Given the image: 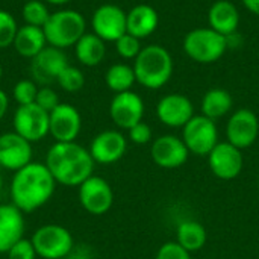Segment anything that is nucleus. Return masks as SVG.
I'll return each instance as SVG.
<instances>
[{"instance_id": "1", "label": "nucleus", "mask_w": 259, "mask_h": 259, "mask_svg": "<svg viewBox=\"0 0 259 259\" xmlns=\"http://www.w3.org/2000/svg\"><path fill=\"white\" fill-rule=\"evenodd\" d=\"M56 181L44 162L32 161L15 171L11 181V199L23 214L44 206L53 196Z\"/></svg>"}, {"instance_id": "2", "label": "nucleus", "mask_w": 259, "mask_h": 259, "mask_svg": "<svg viewBox=\"0 0 259 259\" xmlns=\"http://www.w3.org/2000/svg\"><path fill=\"white\" fill-rule=\"evenodd\" d=\"M47 168L56 184L64 187H79L94 171V159L88 149L71 143H55L46 155Z\"/></svg>"}, {"instance_id": "3", "label": "nucleus", "mask_w": 259, "mask_h": 259, "mask_svg": "<svg viewBox=\"0 0 259 259\" xmlns=\"http://www.w3.org/2000/svg\"><path fill=\"white\" fill-rule=\"evenodd\" d=\"M132 67L137 82L147 90L162 88L173 76V58L170 52L159 44L143 47L140 55L134 59Z\"/></svg>"}, {"instance_id": "4", "label": "nucleus", "mask_w": 259, "mask_h": 259, "mask_svg": "<svg viewBox=\"0 0 259 259\" xmlns=\"http://www.w3.org/2000/svg\"><path fill=\"white\" fill-rule=\"evenodd\" d=\"M87 21L79 11L62 9L52 12L42 30L47 39V46L56 49H68L87 33Z\"/></svg>"}, {"instance_id": "5", "label": "nucleus", "mask_w": 259, "mask_h": 259, "mask_svg": "<svg viewBox=\"0 0 259 259\" xmlns=\"http://www.w3.org/2000/svg\"><path fill=\"white\" fill-rule=\"evenodd\" d=\"M184 52L190 59L199 64L217 62L228 50V38L211 27H197L184 38Z\"/></svg>"}, {"instance_id": "6", "label": "nucleus", "mask_w": 259, "mask_h": 259, "mask_svg": "<svg viewBox=\"0 0 259 259\" xmlns=\"http://www.w3.org/2000/svg\"><path fill=\"white\" fill-rule=\"evenodd\" d=\"M36 256L42 259H62L70 256L74 249L71 232L59 225L49 223L39 226L30 238Z\"/></svg>"}, {"instance_id": "7", "label": "nucleus", "mask_w": 259, "mask_h": 259, "mask_svg": "<svg viewBox=\"0 0 259 259\" xmlns=\"http://www.w3.org/2000/svg\"><path fill=\"white\" fill-rule=\"evenodd\" d=\"M182 140L188 152L197 156H208L211 150L220 143L215 121L202 114L194 115L182 127Z\"/></svg>"}, {"instance_id": "8", "label": "nucleus", "mask_w": 259, "mask_h": 259, "mask_svg": "<svg viewBox=\"0 0 259 259\" xmlns=\"http://www.w3.org/2000/svg\"><path fill=\"white\" fill-rule=\"evenodd\" d=\"M77 191L80 206L91 215H103L114 205V191L109 182L100 176H90Z\"/></svg>"}, {"instance_id": "9", "label": "nucleus", "mask_w": 259, "mask_h": 259, "mask_svg": "<svg viewBox=\"0 0 259 259\" xmlns=\"http://www.w3.org/2000/svg\"><path fill=\"white\" fill-rule=\"evenodd\" d=\"M14 132L29 143H38L49 135V112L36 103L18 106L14 112Z\"/></svg>"}, {"instance_id": "10", "label": "nucleus", "mask_w": 259, "mask_h": 259, "mask_svg": "<svg viewBox=\"0 0 259 259\" xmlns=\"http://www.w3.org/2000/svg\"><path fill=\"white\" fill-rule=\"evenodd\" d=\"M259 137L258 115L247 108L237 109L226 124V141L240 150L249 149L255 144Z\"/></svg>"}, {"instance_id": "11", "label": "nucleus", "mask_w": 259, "mask_h": 259, "mask_svg": "<svg viewBox=\"0 0 259 259\" xmlns=\"http://www.w3.org/2000/svg\"><path fill=\"white\" fill-rule=\"evenodd\" d=\"M212 175L222 181H232L240 176L244 167L243 150L231 143H219L206 156Z\"/></svg>"}, {"instance_id": "12", "label": "nucleus", "mask_w": 259, "mask_h": 259, "mask_svg": "<svg viewBox=\"0 0 259 259\" xmlns=\"http://www.w3.org/2000/svg\"><path fill=\"white\" fill-rule=\"evenodd\" d=\"M91 27L93 33L105 42H115L126 33V12L117 5L105 3L94 11Z\"/></svg>"}, {"instance_id": "13", "label": "nucleus", "mask_w": 259, "mask_h": 259, "mask_svg": "<svg viewBox=\"0 0 259 259\" xmlns=\"http://www.w3.org/2000/svg\"><path fill=\"white\" fill-rule=\"evenodd\" d=\"M49 135L53 137L55 143H71L76 141L82 129V118L73 105L59 103L49 114Z\"/></svg>"}, {"instance_id": "14", "label": "nucleus", "mask_w": 259, "mask_h": 259, "mask_svg": "<svg viewBox=\"0 0 259 259\" xmlns=\"http://www.w3.org/2000/svg\"><path fill=\"white\" fill-rule=\"evenodd\" d=\"M88 150L96 164L111 165L124 156L127 150V140L120 131L108 129L93 138Z\"/></svg>"}, {"instance_id": "15", "label": "nucleus", "mask_w": 259, "mask_h": 259, "mask_svg": "<svg viewBox=\"0 0 259 259\" xmlns=\"http://www.w3.org/2000/svg\"><path fill=\"white\" fill-rule=\"evenodd\" d=\"M150 156L158 167L173 170L187 162L190 152L182 138L176 135H161L152 141Z\"/></svg>"}, {"instance_id": "16", "label": "nucleus", "mask_w": 259, "mask_h": 259, "mask_svg": "<svg viewBox=\"0 0 259 259\" xmlns=\"http://www.w3.org/2000/svg\"><path fill=\"white\" fill-rule=\"evenodd\" d=\"M109 115L115 126L129 131L137 123L143 121L144 102L134 91L118 93L112 97L109 105Z\"/></svg>"}, {"instance_id": "17", "label": "nucleus", "mask_w": 259, "mask_h": 259, "mask_svg": "<svg viewBox=\"0 0 259 259\" xmlns=\"http://www.w3.org/2000/svg\"><path fill=\"white\" fill-rule=\"evenodd\" d=\"M32 143L17 132H5L0 135V167L18 171L32 162Z\"/></svg>"}, {"instance_id": "18", "label": "nucleus", "mask_w": 259, "mask_h": 259, "mask_svg": "<svg viewBox=\"0 0 259 259\" xmlns=\"http://www.w3.org/2000/svg\"><path fill=\"white\" fill-rule=\"evenodd\" d=\"M194 115L193 102L179 93L164 96L156 105L158 120L168 127H184Z\"/></svg>"}, {"instance_id": "19", "label": "nucleus", "mask_w": 259, "mask_h": 259, "mask_svg": "<svg viewBox=\"0 0 259 259\" xmlns=\"http://www.w3.org/2000/svg\"><path fill=\"white\" fill-rule=\"evenodd\" d=\"M68 65L67 55L64 50L47 46L42 52H39L30 64L32 80L42 87H49V83L55 82L61 71Z\"/></svg>"}, {"instance_id": "20", "label": "nucleus", "mask_w": 259, "mask_h": 259, "mask_svg": "<svg viewBox=\"0 0 259 259\" xmlns=\"http://www.w3.org/2000/svg\"><path fill=\"white\" fill-rule=\"evenodd\" d=\"M24 219L23 212L12 203L0 205V253L8 250L23 238Z\"/></svg>"}, {"instance_id": "21", "label": "nucleus", "mask_w": 259, "mask_h": 259, "mask_svg": "<svg viewBox=\"0 0 259 259\" xmlns=\"http://www.w3.org/2000/svg\"><path fill=\"white\" fill-rule=\"evenodd\" d=\"M208 24L212 30L228 38L237 33L240 24V12L232 2L217 0L208 11Z\"/></svg>"}, {"instance_id": "22", "label": "nucleus", "mask_w": 259, "mask_h": 259, "mask_svg": "<svg viewBox=\"0 0 259 259\" xmlns=\"http://www.w3.org/2000/svg\"><path fill=\"white\" fill-rule=\"evenodd\" d=\"M159 23V15L156 9L150 5L141 3L134 6L126 14V32L138 39L152 35Z\"/></svg>"}, {"instance_id": "23", "label": "nucleus", "mask_w": 259, "mask_h": 259, "mask_svg": "<svg viewBox=\"0 0 259 259\" xmlns=\"http://www.w3.org/2000/svg\"><path fill=\"white\" fill-rule=\"evenodd\" d=\"M12 46L20 56L33 59L39 52L47 47V39L42 27L23 24L21 27H18Z\"/></svg>"}, {"instance_id": "24", "label": "nucleus", "mask_w": 259, "mask_h": 259, "mask_svg": "<svg viewBox=\"0 0 259 259\" xmlns=\"http://www.w3.org/2000/svg\"><path fill=\"white\" fill-rule=\"evenodd\" d=\"M74 53L77 61L85 67L99 65L106 55L105 41L96 33H85L74 46Z\"/></svg>"}, {"instance_id": "25", "label": "nucleus", "mask_w": 259, "mask_h": 259, "mask_svg": "<svg viewBox=\"0 0 259 259\" xmlns=\"http://www.w3.org/2000/svg\"><path fill=\"white\" fill-rule=\"evenodd\" d=\"M234 106V99L229 91L223 88H211L205 93L202 99V115L217 120L225 117L232 111Z\"/></svg>"}, {"instance_id": "26", "label": "nucleus", "mask_w": 259, "mask_h": 259, "mask_svg": "<svg viewBox=\"0 0 259 259\" xmlns=\"http://www.w3.org/2000/svg\"><path fill=\"white\" fill-rule=\"evenodd\" d=\"M208 234L202 223L196 220H184L176 228V243L190 253L199 252L206 244Z\"/></svg>"}, {"instance_id": "27", "label": "nucleus", "mask_w": 259, "mask_h": 259, "mask_svg": "<svg viewBox=\"0 0 259 259\" xmlns=\"http://www.w3.org/2000/svg\"><path fill=\"white\" fill-rule=\"evenodd\" d=\"M105 82H106L108 88L115 94L131 91V88L137 82L134 67H131L127 64H121V62L111 65L105 74Z\"/></svg>"}, {"instance_id": "28", "label": "nucleus", "mask_w": 259, "mask_h": 259, "mask_svg": "<svg viewBox=\"0 0 259 259\" xmlns=\"http://www.w3.org/2000/svg\"><path fill=\"white\" fill-rule=\"evenodd\" d=\"M50 11L46 5V2L41 0H29L24 3L21 15L26 24L29 26H36V27H44L50 17Z\"/></svg>"}, {"instance_id": "29", "label": "nucleus", "mask_w": 259, "mask_h": 259, "mask_svg": "<svg viewBox=\"0 0 259 259\" xmlns=\"http://www.w3.org/2000/svg\"><path fill=\"white\" fill-rule=\"evenodd\" d=\"M56 82L59 83V87L64 91H67V93H77L85 85V76H83V73L77 67H73V65L68 64L61 71V74L58 76Z\"/></svg>"}, {"instance_id": "30", "label": "nucleus", "mask_w": 259, "mask_h": 259, "mask_svg": "<svg viewBox=\"0 0 259 259\" xmlns=\"http://www.w3.org/2000/svg\"><path fill=\"white\" fill-rule=\"evenodd\" d=\"M38 85L35 80L32 79H21L15 83L14 90H12V96L14 100L18 103V106L23 105H30L35 103L36 94H38Z\"/></svg>"}, {"instance_id": "31", "label": "nucleus", "mask_w": 259, "mask_h": 259, "mask_svg": "<svg viewBox=\"0 0 259 259\" xmlns=\"http://www.w3.org/2000/svg\"><path fill=\"white\" fill-rule=\"evenodd\" d=\"M18 32L17 21L11 12L0 9V49H8L14 44L15 35Z\"/></svg>"}, {"instance_id": "32", "label": "nucleus", "mask_w": 259, "mask_h": 259, "mask_svg": "<svg viewBox=\"0 0 259 259\" xmlns=\"http://www.w3.org/2000/svg\"><path fill=\"white\" fill-rule=\"evenodd\" d=\"M141 49V39L127 32L115 41V50L123 59H135L140 55Z\"/></svg>"}, {"instance_id": "33", "label": "nucleus", "mask_w": 259, "mask_h": 259, "mask_svg": "<svg viewBox=\"0 0 259 259\" xmlns=\"http://www.w3.org/2000/svg\"><path fill=\"white\" fill-rule=\"evenodd\" d=\"M155 259H191V253L185 250L179 243L167 241L158 249Z\"/></svg>"}, {"instance_id": "34", "label": "nucleus", "mask_w": 259, "mask_h": 259, "mask_svg": "<svg viewBox=\"0 0 259 259\" xmlns=\"http://www.w3.org/2000/svg\"><path fill=\"white\" fill-rule=\"evenodd\" d=\"M35 103H36L39 108H42L44 111H47V112L50 114L61 102H59L58 93H56L53 88H50V87H41V88L38 90Z\"/></svg>"}, {"instance_id": "35", "label": "nucleus", "mask_w": 259, "mask_h": 259, "mask_svg": "<svg viewBox=\"0 0 259 259\" xmlns=\"http://www.w3.org/2000/svg\"><path fill=\"white\" fill-rule=\"evenodd\" d=\"M8 259H35L36 258V252L35 247L32 244L30 240L27 238H21L18 240L9 250H8Z\"/></svg>"}, {"instance_id": "36", "label": "nucleus", "mask_w": 259, "mask_h": 259, "mask_svg": "<svg viewBox=\"0 0 259 259\" xmlns=\"http://www.w3.org/2000/svg\"><path fill=\"white\" fill-rule=\"evenodd\" d=\"M127 135L134 144L144 146V144H149L152 141V127L147 123L140 121L127 131Z\"/></svg>"}, {"instance_id": "37", "label": "nucleus", "mask_w": 259, "mask_h": 259, "mask_svg": "<svg viewBox=\"0 0 259 259\" xmlns=\"http://www.w3.org/2000/svg\"><path fill=\"white\" fill-rule=\"evenodd\" d=\"M8 108H9V97L3 90H0V120L6 115Z\"/></svg>"}, {"instance_id": "38", "label": "nucleus", "mask_w": 259, "mask_h": 259, "mask_svg": "<svg viewBox=\"0 0 259 259\" xmlns=\"http://www.w3.org/2000/svg\"><path fill=\"white\" fill-rule=\"evenodd\" d=\"M241 2L247 8V11H250L255 15H259V0H241Z\"/></svg>"}, {"instance_id": "39", "label": "nucleus", "mask_w": 259, "mask_h": 259, "mask_svg": "<svg viewBox=\"0 0 259 259\" xmlns=\"http://www.w3.org/2000/svg\"><path fill=\"white\" fill-rule=\"evenodd\" d=\"M46 3H50V5H56V6H61V5H65L71 0H44Z\"/></svg>"}, {"instance_id": "40", "label": "nucleus", "mask_w": 259, "mask_h": 259, "mask_svg": "<svg viewBox=\"0 0 259 259\" xmlns=\"http://www.w3.org/2000/svg\"><path fill=\"white\" fill-rule=\"evenodd\" d=\"M2 188H3V178H2V173H0V191H2Z\"/></svg>"}, {"instance_id": "41", "label": "nucleus", "mask_w": 259, "mask_h": 259, "mask_svg": "<svg viewBox=\"0 0 259 259\" xmlns=\"http://www.w3.org/2000/svg\"><path fill=\"white\" fill-rule=\"evenodd\" d=\"M2 74H3V70H2V65H0V80H2Z\"/></svg>"}]
</instances>
